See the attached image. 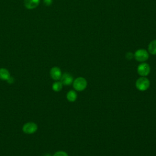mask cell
Segmentation results:
<instances>
[{"label": "cell", "mask_w": 156, "mask_h": 156, "mask_svg": "<svg viewBox=\"0 0 156 156\" xmlns=\"http://www.w3.org/2000/svg\"><path fill=\"white\" fill-rule=\"evenodd\" d=\"M43 2L46 5L49 6L52 3V0H43Z\"/></svg>", "instance_id": "9a60e30c"}, {"label": "cell", "mask_w": 156, "mask_h": 156, "mask_svg": "<svg viewBox=\"0 0 156 156\" xmlns=\"http://www.w3.org/2000/svg\"><path fill=\"white\" fill-rule=\"evenodd\" d=\"M10 77V73L5 68H0V79L7 80Z\"/></svg>", "instance_id": "9c48e42d"}, {"label": "cell", "mask_w": 156, "mask_h": 156, "mask_svg": "<svg viewBox=\"0 0 156 156\" xmlns=\"http://www.w3.org/2000/svg\"><path fill=\"white\" fill-rule=\"evenodd\" d=\"M149 52L152 55H156V40H152L148 45Z\"/></svg>", "instance_id": "30bf717a"}, {"label": "cell", "mask_w": 156, "mask_h": 156, "mask_svg": "<svg viewBox=\"0 0 156 156\" xmlns=\"http://www.w3.org/2000/svg\"><path fill=\"white\" fill-rule=\"evenodd\" d=\"M38 129L37 125L34 122H27L23 127V131L26 134H32L35 133Z\"/></svg>", "instance_id": "5b68a950"}, {"label": "cell", "mask_w": 156, "mask_h": 156, "mask_svg": "<svg viewBox=\"0 0 156 156\" xmlns=\"http://www.w3.org/2000/svg\"><path fill=\"white\" fill-rule=\"evenodd\" d=\"M151 71L150 66L146 63H142L138 66L137 72L141 77L147 76Z\"/></svg>", "instance_id": "277c9868"}, {"label": "cell", "mask_w": 156, "mask_h": 156, "mask_svg": "<svg viewBox=\"0 0 156 156\" xmlns=\"http://www.w3.org/2000/svg\"><path fill=\"white\" fill-rule=\"evenodd\" d=\"M73 83L74 88L78 91H83L87 86V82L86 79L82 77L76 78L74 80H73Z\"/></svg>", "instance_id": "7a4b0ae2"}, {"label": "cell", "mask_w": 156, "mask_h": 156, "mask_svg": "<svg viewBox=\"0 0 156 156\" xmlns=\"http://www.w3.org/2000/svg\"><path fill=\"white\" fill-rule=\"evenodd\" d=\"M53 156H68V154L64 151H57Z\"/></svg>", "instance_id": "4fadbf2b"}, {"label": "cell", "mask_w": 156, "mask_h": 156, "mask_svg": "<svg viewBox=\"0 0 156 156\" xmlns=\"http://www.w3.org/2000/svg\"><path fill=\"white\" fill-rule=\"evenodd\" d=\"M7 81L9 83H13V78L10 76V77L7 80Z\"/></svg>", "instance_id": "2e32d148"}, {"label": "cell", "mask_w": 156, "mask_h": 156, "mask_svg": "<svg viewBox=\"0 0 156 156\" xmlns=\"http://www.w3.org/2000/svg\"><path fill=\"white\" fill-rule=\"evenodd\" d=\"M134 57L138 62H143L148 59L149 53L145 49H140L135 51L134 54Z\"/></svg>", "instance_id": "3957f363"}, {"label": "cell", "mask_w": 156, "mask_h": 156, "mask_svg": "<svg viewBox=\"0 0 156 156\" xmlns=\"http://www.w3.org/2000/svg\"><path fill=\"white\" fill-rule=\"evenodd\" d=\"M135 86L136 88L141 91H146L150 86L149 80L145 77H141L136 80Z\"/></svg>", "instance_id": "6da1fadb"}, {"label": "cell", "mask_w": 156, "mask_h": 156, "mask_svg": "<svg viewBox=\"0 0 156 156\" xmlns=\"http://www.w3.org/2000/svg\"><path fill=\"white\" fill-rule=\"evenodd\" d=\"M73 76L68 73H65L63 75H62V77L60 78V82L62 83L64 85H69L73 82Z\"/></svg>", "instance_id": "52a82bcc"}, {"label": "cell", "mask_w": 156, "mask_h": 156, "mask_svg": "<svg viewBox=\"0 0 156 156\" xmlns=\"http://www.w3.org/2000/svg\"><path fill=\"white\" fill-rule=\"evenodd\" d=\"M40 3V0H24V6L28 9H33L37 7Z\"/></svg>", "instance_id": "ba28073f"}, {"label": "cell", "mask_w": 156, "mask_h": 156, "mask_svg": "<svg viewBox=\"0 0 156 156\" xmlns=\"http://www.w3.org/2000/svg\"><path fill=\"white\" fill-rule=\"evenodd\" d=\"M62 87H63V84L61 82H54L52 84V90L54 91H56V92L61 91V90L62 89Z\"/></svg>", "instance_id": "7c38bea8"}, {"label": "cell", "mask_w": 156, "mask_h": 156, "mask_svg": "<svg viewBox=\"0 0 156 156\" xmlns=\"http://www.w3.org/2000/svg\"><path fill=\"white\" fill-rule=\"evenodd\" d=\"M134 57V54L131 52H128L126 54V57L127 60H131Z\"/></svg>", "instance_id": "5bb4252c"}, {"label": "cell", "mask_w": 156, "mask_h": 156, "mask_svg": "<svg viewBox=\"0 0 156 156\" xmlns=\"http://www.w3.org/2000/svg\"><path fill=\"white\" fill-rule=\"evenodd\" d=\"M66 98L69 102H74L77 99V93L74 90H70L66 94Z\"/></svg>", "instance_id": "8fae6325"}, {"label": "cell", "mask_w": 156, "mask_h": 156, "mask_svg": "<svg viewBox=\"0 0 156 156\" xmlns=\"http://www.w3.org/2000/svg\"><path fill=\"white\" fill-rule=\"evenodd\" d=\"M50 75L52 79L55 80L60 79L62 77V72L60 69L57 66L52 67L50 71Z\"/></svg>", "instance_id": "8992f818"}]
</instances>
